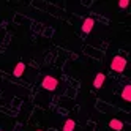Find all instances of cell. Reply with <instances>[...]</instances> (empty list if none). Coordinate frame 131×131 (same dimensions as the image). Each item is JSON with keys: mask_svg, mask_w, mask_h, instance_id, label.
I'll use <instances>...</instances> for the list:
<instances>
[{"mask_svg": "<svg viewBox=\"0 0 131 131\" xmlns=\"http://www.w3.org/2000/svg\"><path fill=\"white\" fill-rule=\"evenodd\" d=\"M24 70H25V65H24L22 62H19V63H17L16 67H14V70H13V74H14L16 78H21L22 74H24Z\"/></svg>", "mask_w": 131, "mask_h": 131, "instance_id": "6", "label": "cell"}, {"mask_svg": "<svg viewBox=\"0 0 131 131\" xmlns=\"http://www.w3.org/2000/svg\"><path fill=\"white\" fill-rule=\"evenodd\" d=\"M74 126H76L74 120H73V118H68V120H65V123H63V129H62V131H74Z\"/></svg>", "mask_w": 131, "mask_h": 131, "instance_id": "8", "label": "cell"}, {"mask_svg": "<svg viewBox=\"0 0 131 131\" xmlns=\"http://www.w3.org/2000/svg\"><path fill=\"white\" fill-rule=\"evenodd\" d=\"M122 98H123L125 101H131V85L128 84V85L123 87V90H122Z\"/></svg>", "mask_w": 131, "mask_h": 131, "instance_id": "7", "label": "cell"}, {"mask_svg": "<svg viewBox=\"0 0 131 131\" xmlns=\"http://www.w3.org/2000/svg\"><path fill=\"white\" fill-rule=\"evenodd\" d=\"M125 67H126V60H125V57H122V55H115L111 62V70L115 71V73L125 71Z\"/></svg>", "mask_w": 131, "mask_h": 131, "instance_id": "1", "label": "cell"}, {"mask_svg": "<svg viewBox=\"0 0 131 131\" xmlns=\"http://www.w3.org/2000/svg\"><path fill=\"white\" fill-rule=\"evenodd\" d=\"M129 5V0H120V2H118V6L120 8H126Z\"/></svg>", "mask_w": 131, "mask_h": 131, "instance_id": "9", "label": "cell"}, {"mask_svg": "<svg viewBox=\"0 0 131 131\" xmlns=\"http://www.w3.org/2000/svg\"><path fill=\"white\" fill-rule=\"evenodd\" d=\"M38 131H41V129H38Z\"/></svg>", "mask_w": 131, "mask_h": 131, "instance_id": "10", "label": "cell"}, {"mask_svg": "<svg viewBox=\"0 0 131 131\" xmlns=\"http://www.w3.org/2000/svg\"><path fill=\"white\" fill-rule=\"evenodd\" d=\"M109 128L111 129H115V131H122V129H123V122L117 120V118H112L109 122Z\"/></svg>", "mask_w": 131, "mask_h": 131, "instance_id": "5", "label": "cell"}, {"mask_svg": "<svg viewBox=\"0 0 131 131\" xmlns=\"http://www.w3.org/2000/svg\"><path fill=\"white\" fill-rule=\"evenodd\" d=\"M104 81H106V76L103 73H98L95 76V81H93V87H95V89H101L103 84H104Z\"/></svg>", "mask_w": 131, "mask_h": 131, "instance_id": "4", "label": "cell"}, {"mask_svg": "<svg viewBox=\"0 0 131 131\" xmlns=\"http://www.w3.org/2000/svg\"><path fill=\"white\" fill-rule=\"evenodd\" d=\"M41 87H43V89H46V90L54 92L55 89L59 87V79H55L54 76H46V78L41 81Z\"/></svg>", "mask_w": 131, "mask_h": 131, "instance_id": "2", "label": "cell"}, {"mask_svg": "<svg viewBox=\"0 0 131 131\" xmlns=\"http://www.w3.org/2000/svg\"><path fill=\"white\" fill-rule=\"evenodd\" d=\"M93 27H95V19H93V17H87V19H84L81 29H82L84 33H90L93 30Z\"/></svg>", "mask_w": 131, "mask_h": 131, "instance_id": "3", "label": "cell"}]
</instances>
